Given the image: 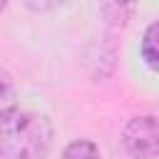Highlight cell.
<instances>
[{"label": "cell", "mask_w": 159, "mask_h": 159, "mask_svg": "<svg viewBox=\"0 0 159 159\" xmlns=\"http://www.w3.org/2000/svg\"><path fill=\"white\" fill-rule=\"evenodd\" d=\"M52 147V124L45 114L7 109L0 114V159H45Z\"/></svg>", "instance_id": "obj_1"}, {"label": "cell", "mask_w": 159, "mask_h": 159, "mask_svg": "<svg viewBox=\"0 0 159 159\" xmlns=\"http://www.w3.org/2000/svg\"><path fill=\"white\" fill-rule=\"evenodd\" d=\"M124 149L132 159H154L159 152V124L152 114L134 117L124 127Z\"/></svg>", "instance_id": "obj_2"}, {"label": "cell", "mask_w": 159, "mask_h": 159, "mask_svg": "<svg viewBox=\"0 0 159 159\" xmlns=\"http://www.w3.org/2000/svg\"><path fill=\"white\" fill-rule=\"evenodd\" d=\"M139 0H102V15L112 27H124L134 20Z\"/></svg>", "instance_id": "obj_3"}, {"label": "cell", "mask_w": 159, "mask_h": 159, "mask_svg": "<svg viewBox=\"0 0 159 159\" xmlns=\"http://www.w3.org/2000/svg\"><path fill=\"white\" fill-rule=\"evenodd\" d=\"M62 159H99V149L87 139H77L67 144V149L62 152Z\"/></svg>", "instance_id": "obj_4"}, {"label": "cell", "mask_w": 159, "mask_h": 159, "mask_svg": "<svg viewBox=\"0 0 159 159\" xmlns=\"http://www.w3.org/2000/svg\"><path fill=\"white\" fill-rule=\"evenodd\" d=\"M142 57L147 60V65L152 70L159 67V55H157V22H152L142 37Z\"/></svg>", "instance_id": "obj_5"}, {"label": "cell", "mask_w": 159, "mask_h": 159, "mask_svg": "<svg viewBox=\"0 0 159 159\" xmlns=\"http://www.w3.org/2000/svg\"><path fill=\"white\" fill-rule=\"evenodd\" d=\"M12 102H15V84L0 70V114L7 112V109H12Z\"/></svg>", "instance_id": "obj_6"}, {"label": "cell", "mask_w": 159, "mask_h": 159, "mask_svg": "<svg viewBox=\"0 0 159 159\" xmlns=\"http://www.w3.org/2000/svg\"><path fill=\"white\" fill-rule=\"evenodd\" d=\"M65 0H25V5L30 7V10H35V12H45V10H52V7H57V5H62Z\"/></svg>", "instance_id": "obj_7"}, {"label": "cell", "mask_w": 159, "mask_h": 159, "mask_svg": "<svg viewBox=\"0 0 159 159\" xmlns=\"http://www.w3.org/2000/svg\"><path fill=\"white\" fill-rule=\"evenodd\" d=\"M5 2H7V0H0V12L5 10Z\"/></svg>", "instance_id": "obj_8"}]
</instances>
